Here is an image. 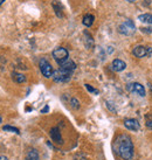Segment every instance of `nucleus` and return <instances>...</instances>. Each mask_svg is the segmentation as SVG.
Here are the masks:
<instances>
[{"mask_svg":"<svg viewBox=\"0 0 152 160\" xmlns=\"http://www.w3.org/2000/svg\"><path fill=\"white\" fill-rule=\"evenodd\" d=\"M143 33H152V28H140Z\"/></svg>","mask_w":152,"mask_h":160,"instance_id":"23","label":"nucleus"},{"mask_svg":"<svg viewBox=\"0 0 152 160\" xmlns=\"http://www.w3.org/2000/svg\"><path fill=\"white\" fill-rule=\"evenodd\" d=\"M4 131H8V132H12V133H17V134H20V130L18 128H14V126H11V125H5L4 128H3Z\"/></svg>","mask_w":152,"mask_h":160,"instance_id":"18","label":"nucleus"},{"mask_svg":"<svg viewBox=\"0 0 152 160\" xmlns=\"http://www.w3.org/2000/svg\"><path fill=\"white\" fill-rule=\"evenodd\" d=\"M124 126L128 130H131V131H139V129H140L138 120L134 119V118H128V119L124 120Z\"/></svg>","mask_w":152,"mask_h":160,"instance_id":"9","label":"nucleus"},{"mask_svg":"<svg viewBox=\"0 0 152 160\" xmlns=\"http://www.w3.org/2000/svg\"><path fill=\"white\" fill-rule=\"evenodd\" d=\"M138 20L144 23L152 25V14H140L138 17Z\"/></svg>","mask_w":152,"mask_h":160,"instance_id":"17","label":"nucleus"},{"mask_svg":"<svg viewBox=\"0 0 152 160\" xmlns=\"http://www.w3.org/2000/svg\"><path fill=\"white\" fill-rule=\"evenodd\" d=\"M107 107H108V109H110V110H111L112 112H116V110H115V108H112L111 103L107 102Z\"/></svg>","mask_w":152,"mask_h":160,"instance_id":"22","label":"nucleus"},{"mask_svg":"<svg viewBox=\"0 0 152 160\" xmlns=\"http://www.w3.org/2000/svg\"><path fill=\"white\" fill-rule=\"evenodd\" d=\"M48 111H49V107H48V105H46V107L41 110V113H46V112H48Z\"/></svg>","mask_w":152,"mask_h":160,"instance_id":"24","label":"nucleus"},{"mask_svg":"<svg viewBox=\"0 0 152 160\" xmlns=\"http://www.w3.org/2000/svg\"><path fill=\"white\" fill-rule=\"evenodd\" d=\"M72 75L73 72L70 71H67L64 70V69H61V68H58V70H55L53 72V80L56 82V83H66L68 81H70L72 78Z\"/></svg>","mask_w":152,"mask_h":160,"instance_id":"2","label":"nucleus"},{"mask_svg":"<svg viewBox=\"0 0 152 160\" xmlns=\"http://www.w3.org/2000/svg\"><path fill=\"white\" fill-rule=\"evenodd\" d=\"M74 160H85V156L83 153H77V154L74 157Z\"/></svg>","mask_w":152,"mask_h":160,"instance_id":"21","label":"nucleus"},{"mask_svg":"<svg viewBox=\"0 0 152 160\" xmlns=\"http://www.w3.org/2000/svg\"><path fill=\"white\" fill-rule=\"evenodd\" d=\"M1 122H3V118H1V116H0V124H1Z\"/></svg>","mask_w":152,"mask_h":160,"instance_id":"28","label":"nucleus"},{"mask_svg":"<svg viewBox=\"0 0 152 160\" xmlns=\"http://www.w3.org/2000/svg\"><path fill=\"white\" fill-rule=\"evenodd\" d=\"M4 1H5V0H0V5H3V4H4Z\"/></svg>","mask_w":152,"mask_h":160,"instance_id":"27","label":"nucleus"},{"mask_svg":"<svg viewBox=\"0 0 152 160\" xmlns=\"http://www.w3.org/2000/svg\"><path fill=\"white\" fill-rule=\"evenodd\" d=\"M60 68L61 69H64V70H67V71H70V72H73V71L76 69V64L74 61H72V60H66L64 62H62L61 64H60Z\"/></svg>","mask_w":152,"mask_h":160,"instance_id":"11","label":"nucleus"},{"mask_svg":"<svg viewBox=\"0 0 152 160\" xmlns=\"http://www.w3.org/2000/svg\"><path fill=\"white\" fill-rule=\"evenodd\" d=\"M53 55L54 60L58 62V64L60 66L62 62H64L66 60H68V56H69V53H68V50L66 48H63V47H58V48H55L53 50Z\"/></svg>","mask_w":152,"mask_h":160,"instance_id":"3","label":"nucleus"},{"mask_svg":"<svg viewBox=\"0 0 152 160\" xmlns=\"http://www.w3.org/2000/svg\"><path fill=\"white\" fill-rule=\"evenodd\" d=\"M84 45L85 47L88 49H91L94 48V39H93V36L90 35L88 32H84Z\"/></svg>","mask_w":152,"mask_h":160,"instance_id":"12","label":"nucleus"},{"mask_svg":"<svg viewBox=\"0 0 152 160\" xmlns=\"http://www.w3.org/2000/svg\"><path fill=\"white\" fill-rule=\"evenodd\" d=\"M152 53V48L151 47H144V46H137L134 47V50H132V54H134L136 58H149Z\"/></svg>","mask_w":152,"mask_h":160,"instance_id":"6","label":"nucleus"},{"mask_svg":"<svg viewBox=\"0 0 152 160\" xmlns=\"http://www.w3.org/2000/svg\"><path fill=\"white\" fill-rule=\"evenodd\" d=\"M49 136L54 142H56V144H58V145H60V144H63L62 136H61V132H60V129H58V128H53V129H50Z\"/></svg>","mask_w":152,"mask_h":160,"instance_id":"8","label":"nucleus"},{"mask_svg":"<svg viewBox=\"0 0 152 160\" xmlns=\"http://www.w3.org/2000/svg\"><path fill=\"white\" fill-rule=\"evenodd\" d=\"M118 32L123 34V35H132L134 32H136V27L134 23L132 22V20H126L122 23L121 26L118 27Z\"/></svg>","mask_w":152,"mask_h":160,"instance_id":"4","label":"nucleus"},{"mask_svg":"<svg viewBox=\"0 0 152 160\" xmlns=\"http://www.w3.org/2000/svg\"><path fill=\"white\" fill-rule=\"evenodd\" d=\"M12 80L17 83H25L26 82V76L19 72H12Z\"/></svg>","mask_w":152,"mask_h":160,"instance_id":"16","label":"nucleus"},{"mask_svg":"<svg viewBox=\"0 0 152 160\" xmlns=\"http://www.w3.org/2000/svg\"><path fill=\"white\" fill-rule=\"evenodd\" d=\"M70 107L73 108V109H75V110H77V109H80V102L76 99V98H70Z\"/></svg>","mask_w":152,"mask_h":160,"instance_id":"19","label":"nucleus"},{"mask_svg":"<svg viewBox=\"0 0 152 160\" xmlns=\"http://www.w3.org/2000/svg\"><path fill=\"white\" fill-rule=\"evenodd\" d=\"M111 68H112V70H115V71H123L126 68V63L124 62V61L119 60V58H116V60L112 61Z\"/></svg>","mask_w":152,"mask_h":160,"instance_id":"10","label":"nucleus"},{"mask_svg":"<svg viewBox=\"0 0 152 160\" xmlns=\"http://www.w3.org/2000/svg\"><path fill=\"white\" fill-rule=\"evenodd\" d=\"M53 8L54 11H55V13H56V15H58V18H62L63 17V12H62V5L58 2V0H55V1H53Z\"/></svg>","mask_w":152,"mask_h":160,"instance_id":"14","label":"nucleus"},{"mask_svg":"<svg viewBox=\"0 0 152 160\" xmlns=\"http://www.w3.org/2000/svg\"><path fill=\"white\" fill-rule=\"evenodd\" d=\"M0 160H8V158L6 156H0Z\"/></svg>","mask_w":152,"mask_h":160,"instance_id":"26","label":"nucleus"},{"mask_svg":"<svg viewBox=\"0 0 152 160\" xmlns=\"http://www.w3.org/2000/svg\"><path fill=\"white\" fill-rule=\"evenodd\" d=\"M130 2H134V1H136V0H129Z\"/></svg>","mask_w":152,"mask_h":160,"instance_id":"29","label":"nucleus"},{"mask_svg":"<svg viewBox=\"0 0 152 160\" xmlns=\"http://www.w3.org/2000/svg\"><path fill=\"white\" fill-rule=\"evenodd\" d=\"M115 151L123 160H131L134 157V142L128 134H119L115 140Z\"/></svg>","mask_w":152,"mask_h":160,"instance_id":"1","label":"nucleus"},{"mask_svg":"<svg viewBox=\"0 0 152 160\" xmlns=\"http://www.w3.org/2000/svg\"><path fill=\"white\" fill-rule=\"evenodd\" d=\"M26 160H40L39 153L35 148H31L29 151L26 153Z\"/></svg>","mask_w":152,"mask_h":160,"instance_id":"13","label":"nucleus"},{"mask_svg":"<svg viewBox=\"0 0 152 160\" xmlns=\"http://www.w3.org/2000/svg\"><path fill=\"white\" fill-rule=\"evenodd\" d=\"M146 126H148L149 129L152 130V119H149L148 122H146Z\"/></svg>","mask_w":152,"mask_h":160,"instance_id":"25","label":"nucleus"},{"mask_svg":"<svg viewBox=\"0 0 152 160\" xmlns=\"http://www.w3.org/2000/svg\"><path fill=\"white\" fill-rule=\"evenodd\" d=\"M126 89L129 90L130 92L137 93V95L142 96V97L145 96V89H144V87L140 83H137V82L136 83H130V84H128Z\"/></svg>","mask_w":152,"mask_h":160,"instance_id":"7","label":"nucleus"},{"mask_svg":"<svg viewBox=\"0 0 152 160\" xmlns=\"http://www.w3.org/2000/svg\"><path fill=\"white\" fill-rule=\"evenodd\" d=\"M39 67H40V70L42 72V75L45 76L46 78H50L53 76V67L46 58H41L40 62H39Z\"/></svg>","mask_w":152,"mask_h":160,"instance_id":"5","label":"nucleus"},{"mask_svg":"<svg viewBox=\"0 0 152 160\" xmlns=\"http://www.w3.org/2000/svg\"><path fill=\"white\" fill-rule=\"evenodd\" d=\"M85 85V89L88 90L89 92H93V93H95V95H99V90H96V89H94L91 85H89V84H84Z\"/></svg>","mask_w":152,"mask_h":160,"instance_id":"20","label":"nucleus"},{"mask_svg":"<svg viewBox=\"0 0 152 160\" xmlns=\"http://www.w3.org/2000/svg\"><path fill=\"white\" fill-rule=\"evenodd\" d=\"M94 20H95V17L93 14H85L84 17H83L82 22H83V25H84L85 27H90V26H93Z\"/></svg>","mask_w":152,"mask_h":160,"instance_id":"15","label":"nucleus"}]
</instances>
